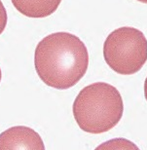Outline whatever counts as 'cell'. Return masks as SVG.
Returning a JSON list of instances; mask_svg holds the SVG:
<instances>
[{
	"label": "cell",
	"mask_w": 147,
	"mask_h": 150,
	"mask_svg": "<svg viewBox=\"0 0 147 150\" xmlns=\"http://www.w3.org/2000/svg\"><path fill=\"white\" fill-rule=\"evenodd\" d=\"M34 65L39 78L52 88L66 90L79 82L89 67L85 44L69 32L44 37L35 49Z\"/></svg>",
	"instance_id": "6da1fadb"
},
{
	"label": "cell",
	"mask_w": 147,
	"mask_h": 150,
	"mask_svg": "<svg viewBox=\"0 0 147 150\" xmlns=\"http://www.w3.org/2000/svg\"><path fill=\"white\" fill-rule=\"evenodd\" d=\"M72 111L81 130L98 134L110 131L120 122L124 103L115 87L97 82L81 90L73 103Z\"/></svg>",
	"instance_id": "7a4b0ae2"
},
{
	"label": "cell",
	"mask_w": 147,
	"mask_h": 150,
	"mask_svg": "<svg viewBox=\"0 0 147 150\" xmlns=\"http://www.w3.org/2000/svg\"><path fill=\"white\" fill-rule=\"evenodd\" d=\"M103 58L108 67L118 74L136 73L147 61V39L134 28H117L104 41Z\"/></svg>",
	"instance_id": "3957f363"
},
{
	"label": "cell",
	"mask_w": 147,
	"mask_h": 150,
	"mask_svg": "<svg viewBox=\"0 0 147 150\" xmlns=\"http://www.w3.org/2000/svg\"><path fill=\"white\" fill-rule=\"evenodd\" d=\"M0 150H45V145L33 129L15 126L0 134Z\"/></svg>",
	"instance_id": "277c9868"
},
{
	"label": "cell",
	"mask_w": 147,
	"mask_h": 150,
	"mask_svg": "<svg viewBox=\"0 0 147 150\" xmlns=\"http://www.w3.org/2000/svg\"><path fill=\"white\" fill-rule=\"evenodd\" d=\"M20 13L29 18H46L55 13L61 0H11Z\"/></svg>",
	"instance_id": "5b68a950"
},
{
	"label": "cell",
	"mask_w": 147,
	"mask_h": 150,
	"mask_svg": "<svg viewBox=\"0 0 147 150\" xmlns=\"http://www.w3.org/2000/svg\"><path fill=\"white\" fill-rule=\"evenodd\" d=\"M95 150H139L136 143L123 137H117L98 145Z\"/></svg>",
	"instance_id": "8992f818"
},
{
	"label": "cell",
	"mask_w": 147,
	"mask_h": 150,
	"mask_svg": "<svg viewBox=\"0 0 147 150\" xmlns=\"http://www.w3.org/2000/svg\"><path fill=\"white\" fill-rule=\"evenodd\" d=\"M7 21H8V17H7V12H6V9L3 5L2 1L0 0V34L4 31V29L7 25Z\"/></svg>",
	"instance_id": "52a82bcc"
},
{
	"label": "cell",
	"mask_w": 147,
	"mask_h": 150,
	"mask_svg": "<svg viewBox=\"0 0 147 150\" xmlns=\"http://www.w3.org/2000/svg\"><path fill=\"white\" fill-rule=\"evenodd\" d=\"M144 96H145V98H146V101H147V77H146L145 83H144Z\"/></svg>",
	"instance_id": "ba28073f"
},
{
	"label": "cell",
	"mask_w": 147,
	"mask_h": 150,
	"mask_svg": "<svg viewBox=\"0 0 147 150\" xmlns=\"http://www.w3.org/2000/svg\"><path fill=\"white\" fill-rule=\"evenodd\" d=\"M137 1L141 2V3H144V4H147V0H137Z\"/></svg>",
	"instance_id": "9c48e42d"
},
{
	"label": "cell",
	"mask_w": 147,
	"mask_h": 150,
	"mask_svg": "<svg viewBox=\"0 0 147 150\" xmlns=\"http://www.w3.org/2000/svg\"><path fill=\"white\" fill-rule=\"evenodd\" d=\"M1 77H2V73H1V69H0V81H1Z\"/></svg>",
	"instance_id": "30bf717a"
}]
</instances>
